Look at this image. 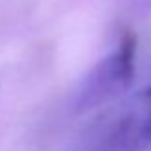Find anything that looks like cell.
<instances>
[{
    "label": "cell",
    "instance_id": "1",
    "mask_svg": "<svg viewBox=\"0 0 151 151\" xmlns=\"http://www.w3.org/2000/svg\"><path fill=\"white\" fill-rule=\"evenodd\" d=\"M151 147V88L142 90L88 140L84 151H145Z\"/></svg>",
    "mask_w": 151,
    "mask_h": 151
},
{
    "label": "cell",
    "instance_id": "3",
    "mask_svg": "<svg viewBox=\"0 0 151 151\" xmlns=\"http://www.w3.org/2000/svg\"><path fill=\"white\" fill-rule=\"evenodd\" d=\"M149 2H151V0H149Z\"/></svg>",
    "mask_w": 151,
    "mask_h": 151
},
{
    "label": "cell",
    "instance_id": "2",
    "mask_svg": "<svg viewBox=\"0 0 151 151\" xmlns=\"http://www.w3.org/2000/svg\"><path fill=\"white\" fill-rule=\"evenodd\" d=\"M134 71H136V38L126 33L117 48L105 59H101L82 81L75 96L77 109H92L124 92L134 78Z\"/></svg>",
    "mask_w": 151,
    "mask_h": 151
}]
</instances>
